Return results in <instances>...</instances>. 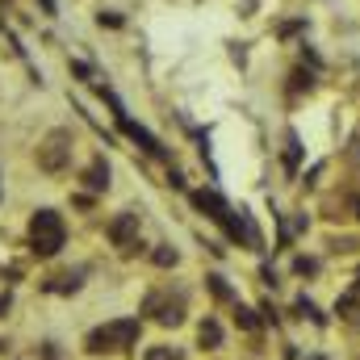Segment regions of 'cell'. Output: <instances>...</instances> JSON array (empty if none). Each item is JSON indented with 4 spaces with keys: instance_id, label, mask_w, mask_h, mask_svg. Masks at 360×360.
<instances>
[{
    "instance_id": "obj_1",
    "label": "cell",
    "mask_w": 360,
    "mask_h": 360,
    "mask_svg": "<svg viewBox=\"0 0 360 360\" xmlns=\"http://www.w3.org/2000/svg\"><path fill=\"white\" fill-rule=\"evenodd\" d=\"M134 340H139V319H113V323L89 331L84 348L96 352V356L101 352H126V348H134Z\"/></svg>"
},
{
    "instance_id": "obj_2",
    "label": "cell",
    "mask_w": 360,
    "mask_h": 360,
    "mask_svg": "<svg viewBox=\"0 0 360 360\" xmlns=\"http://www.w3.org/2000/svg\"><path fill=\"white\" fill-rule=\"evenodd\" d=\"M63 239H68V226H63V218L55 210H38L30 218V248H34V256H59Z\"/></svg>"
},
{
    "instance_id": "obj_3",
    "label": "cell",
    "mask_w": 360,
    "mask_h": 360,
    "mask_svg": "<svg viewBox=\"0 0 360 360\" xmlns=\"http://www.w3.org/2000/svg\"><path fill=\"white\" fill-rule=\"evenodd\" d=\"M72 130H51L42 143H38V168L42 172H51V176H59L68 164H72Z\"/></svg>"
},
{
    "instance_id": "obj_4",
    "label": "cell",
    "mask_w": 360,
    "mask_h": 360,
    "mask_svg": "<svg viewBox=\"0 0 360 360\" xmlns=\"http://www.w3.org/2000/svg\"><path fill=\"white\" fill-rule=\"evenodd\" d=\"M143 314H151L160 327H176V323H184V293H168V289L147 293Z\"/></svg>"
},
{
    "instance_id": "obj_5",
    "label": "cell",
    "mask_w": 360,
    "mask_h": 360,
    "mask_svg": "<svg viewBox=\"0 0 360 360\" xmlns=\"http://www.w3.org/2000/svg\"><path fill=\"white\" fill-rule=\"evenodd\" d=\"M139 231H143V222H139V214H117L113 222H109V243L122 252V256H134L139 252Z\"/></svg>"
},
{
    "instance_id": "obj_6",
    "label": "cell",
    "mask_w": 360,
    "mask_h": 360,
    "mask_svg": "<svg viewBox=\"0 0 360 360\" xmlns=\"http://www.w3.org/2000/svg\"><path fill=\"white\" fill-rule=\"evenodd\" d=\"M84 184H89L92 193L109 188V164H105V160H92V164H89V172H84Z\"/></svg>"
},
{
    "instance_id": "obj_7",
    "label": "cell",
    "mask_w": 360,
    "mask_h": 360,
    "mask_svg": "<svg viewBox=\"0 0 360 360\" xmlns=\"http://www.w3.org/2000/svg\"><path fill=\"white\" fill-rule=\"evenodd\" d=\"M46 289H51V293H76V289H80V272H63V276H51V281H46Z\"/></svg>"
},
{
    "instance_id": "obj_8",
    "label": "cell",
    "mask_w": 360,
    "mask_h": 360,
    "mask_svg": "<svg viewBox=\"0 0 360 360\" xmlns=\"http://www.w3.org/2000/svg\"><path fill=\"white\" fill-rule=\"evenodd\" d=\"M293 310H297V314H302V319H310V323H314V327H327V319H323V314H319V306H314V302H310V297H297V302H293Z\"/></svg>"
},
{
    "instance_id": "obj_9",
    "label": "cell",
    "mask_w": 360,
    "mask_h": 360,
    "mask_svg": "<svg viewBox=\"0 0 360 360\" xmlns=\"http://www.w3.org/2000/svg\"><path fill=\"white\" fill-rule=\"evenodd\" d=\"M197 340H201L205 348H218V344H222V327H218L214 319H205V323H201V331H197Z\"/></svg>"
},
{
    "instance_id": "obj_10",
    "label": "cell",
    "mask_w": 360,
    "mask_h": 360,
    "mask_svg": "<svg viewBox=\"0 0 360 360\" xmlns=\"http://www.w3.org/2000/svg\"><path fill=\"white\" fill-rule=\"evenodd\" d=\"M151 260H155V264H160V269H172V264H176L180 256H176V252H172V248H164V243H160V248H155V256H151Z\"/></svg>"
},
{
    "instance_id": "obj_11",
    "label": "cell",
    "mask_w": 360,
    "mask_h": 360,
    "mask_svg": "<svg viewBox=\"0 0 360 360\" xmlns=\"http://www.w3.org/2000/svg\"><path fill=\"white\" fill-rule=\"evenodd\" d=\"M205 281H210V289H214V297H218V302H231V297H235V293L226 289V281H222V276H205Z\"/></svg>"
},
{
    "instance_id": "obj_12",
    "label": "cell",
    "mask_w": 360,
    "mask_h": 360,
    "mask_svg": "<svg viewBox=\"0 0 360 360\" xmlns=\"http://www.w3.org/2000/svg\"><path fill=\"white\" fill-rule=\"evenodd\" d=\"M235 319H239V327H243V331H256V327H260V323H256V314H252L248 306H235Z\"/></svg>"
},
{
    "instance_id": "obj_13",
    "label": "cell",
    "mask_w": 360,
    "mask_h": 360,
    "mask_svg": "<svg viewBox=\"0 0 360 360\" xmlns=\"http://www.w3.org/2000/svg\"><path fill=\"white\" fill-rule=\"evenodd\" d=\"M147 360H180V348H151Z\"/></svg>"
},
{
    "instance_id": "obj_14",
    "label": "cell",
    "mask_w": 360,
    "mask_h": 360,
    "mask_svg": "<svg viewBox=\"0 0 360 360\" xmlns=\"http://www.w3.org/2000/svg\"><path fill=\"white\" fill-rule=\"evenodd\" d=\"M297 155H302V151H297V139L289 134V151H285V168H289V172L297 168Z\"/></svg>"
},
{
    "instance_id": "obj_15",
    "label": "cell",
    "mask_w": 360,
    "mask_h": 360,
    "mask_svg": "<svg viewBox=\"0 0 360 360\" xmlns=\"http://www.w3.org/2000/svg\"><path fill=\"white\" fill-rule=\"evenodd\" d=\"M4 310H8V293H4V297H0V314H4Z\"/></svg>"
},
{
    "instance_id": "obj_16",
    "label": "cell",
    "mask_w": 360,
    "mask_h": 360,
    "mask_svg": "<svg viewBox=\"0 0 360 360\" xmlns=\"http://www.w3.org/2000/svg\"><path fill=\"white\" fill-rule=\"evenodd\" d=\"M356 293H360V281H356Z\"/></svg>"
},
{
    "instance_id": "obj_17",
    "label": "cell",
    "mask_w": 360,
    "mask_h": 360,
    "mask_svg": "<svg viewBox=\"0 0 360 360\" xmlns=\"http://www.w3.org/2000/svg\"><path fill=\"white\" fill-rule=\"evenodd\" d=\"M314 360H323V356H314Z\"/></svg>"
}]
</instances>
